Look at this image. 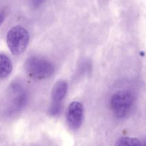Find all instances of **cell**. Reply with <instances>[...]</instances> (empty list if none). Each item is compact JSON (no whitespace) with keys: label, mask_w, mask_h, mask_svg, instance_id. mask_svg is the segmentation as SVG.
<instances>
[{"label":"cell","mask_w":146,"mask_h":146,"mask_svg":"<svg viewBox=\"0 0 146 146\" xmlns=\"http://www.w3.org/2000/svg\"><path fill=\"white\" fill-rule=\"evenodd\" d=\"M44 1V0H33V3H34V5L38 6L40 5L41 3H43V1Z\"/></svg>","instance_id":"ba28073f"},{"label":"cell","mask_w":146,"mask_h":146,"mask_svg":"<svg viewBox=\"0 0 146 146\" xmlns=\"http://www.w3.org/2000/svg\"><path fill=\"white\" fill-rule=\"evenodd\" d=\"M13 69L11 60L4 54H0V78L8 76Z\"/></svg>","instance_id":"8992f818"},{"label":"cell","mask_w":146,"mask_h":146,"mask_svg":"<svg viewBox=\"0 0 146 146\" xmlns=\"http://www.w3.org/2000/svg\"><path fill=\"white\" fill-rule=\"evenodd\" d=\"M4 20V15L3 14H0V26L2 24Z\"/></svg>","instance_id":"9c48e42d"},{"label":"cell","mask_w":146,"mask_h":146,"mask_svg":"<svg viewBox=\"0 0 146 146\" xmlns=\"http://www.w3.org/2000/svg\"><path fill=\"white\" fill-rule=\"evenodd\" d=\"M133 101V96L128 91H118L111 100V110L118 118H123L129 111Z\"/></svg>","instance_id":"7a4b0ae2"},{"label":"cell","mask_w":146,"mask_h":146,"mask_svg":"<svg viewBox=\"0 0 146 146\" xmlns=\"http://www.w3.org/2000/svg\"><path fill=\"white\" fill-rule=\"evenodd\" d=\"M26 65L29 74L33 78L38 79L49 76L54 71L52 65L48 61L36 57L29 58Z\"/></svg>","instance_id":"3957f363"},{"label":"cell","mask_w":146,"mask_h":146,"mask_svg":"<svg viewBox=\"0 0 146 146\" xmlns=\"http://www.w3.org/2000/svg\"><path fill=\"white\" fill-rule=\"evenodd\" d=\"M7 44L13 55H19L25 51L29 41L28 31L21 26H16L8 31Z\"/></svg>","instance_id":"6da1fadb"},{"label":"cell","mask_w":146,"mask_h":146,"mask_svg":"<svg viewBox=\"0 0 146 146\" xmlns=\"http://www.w3.org/2000/svg\"><path fill=\"white\" fill-rule=\"evenodd\" d=\"M114 146H142V145L138 138L122 137L117 140Z\"/></svg>","instance_id":"52a82bcc"},{"label":"cell","mask_w":146,"mask_h":146,"mask_svg":"<svg viewBox=\"0 0 146 146\" xmlns=\"http://www.w3.org/2000/svg\"><path fill=\"white\" fill-rule=\"evenodd\" d=\"M84 107L80 102L73 101L67 111V122L72 130H78L82 124Z\"/></svg>","instance_id":"277c9868"},{"label":"cell","mask_w":146,"mask_h":146,"mask_svg":"<svg viewBox=\"0 0 146 146\" xmlns=\"http://www.w3.org/2000/svg\"><path fill=\"white\" fill-rule=\"evenodd\" d=\"M68 91V84L64 80H60L54 84L51 91V110L55 113V109L59 106L60 103L64 100Z\"/></svg>","instance_id":"5b68a950"}]
</instances>
